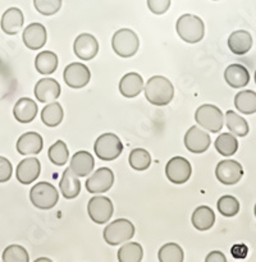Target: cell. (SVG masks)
Listing matches in <instances>:
<instances>
[{
	"label": "cell",
	"instance_id": "cell-1",
	"mask_svg": "<svg viewBox=\"0 0 256 262\" xmlns=\"http://www.w3.org/2000/svg\"><path fill=\"white\" fill-rule=\"evenodd\" d=\"M145 96L155 106H165L173 100L174 87L166 77L153 76L143 86Z\"/></svg>",
	"mask_w": 256,
	"mask_h": 262
},
{
	"label": "cell",
	"instance_id": "cell-2",
	"mask_svg": "<svg viewBox=\"0 0 256 262\" xmlns=\"http://www.w3.org/2000/svg\"><path fill=\"white\" fill-rule=\"evenodd\" d=\"M176 31L184 42L197 43L204 38L205 25L200 17L186 13L177 19Z\"/></svg>",
	"mask_w": 256,
	"mask_h": 262
},
{
	"label": "cell",
	"instance_id": "cell-3",
	"mask_svg": "<svg viewBox=\"0 0 256 262\" xmlns=\"http://www.w3.org/2000/svg\"><path fill=\"white\" fill-rule=\"evenodd\" d=\"M135 232V225L130 220L117 219L105 227L102 237L109 246H118L132 239Z\"/></svg>",
	"mask_w": 256,
	"mask_h": 262
},
{
	"label": "cell",
	"instance_id": "cell-4",
	"mask_svg": "<svg viewBox=\"0 0 256 262\" xmlns=\"http://www.w3.org/2000/svg\"><path fill=\"white\" fill-rule=\"evenodd\" d=\"M195 120L197 124L210 133H218L224 124V115L222 110L212 104H204L197 107L195 113Z\"/></svg>",
	"mask_w": 256,
	"mask_h": 262
},
{
	"label": "cell",
	"instance_id": "cell-5",
	"mask_svg": "<svg viewBox=\"0 0 256 262\" xmlns=\"http://www.w3.org/2000/svg\"><path fill=\"white\" fill-rule=\"evenodd\" d=\"M112 46L114 53L120 58H131L136 55L140 48V40L138 36L130 28H122L118 30L113 35Z\"/></svg>",
	"mask_w": 256,
	"mask_h": 262
},
{
	"label": "cell",
	"instance_id": "cell-6",
	"mask_svg": "<svg viewBox=\"0 0 256 262\" xmlns=\"http://www.w3.org/2000/svg\"><path fill=\"white\" fill-rule=\"evenodd\" d=\"M30 200L36 209L50 210L58 204L59 193L51 183L38 182L31 188Z\"/></svg>",
	"mask_w": 256,
	"mask_h": 262
},
{
	"label": "cell",
	"instance_id": "cell-7",
	"mask_svg": "<svg viewBox=\"0 0 256 262\" xmlns=\"http://www.w3.org/2000/svg\"><path fill=\"white\" fill-rule=\"evenodd\" d=\"M94 150L100 160L112 161L122 154L123 143L114 133H104L95 141Z\"/></svg>",
	"mask_w": 256,
	"mask_h": 262
},
{
	"label": "cell",
	"instance_id": "cell-8",
	"mask_svg": "<svg viewBox=\"0 0 256 262\" xmlns=\"http://www.w3.org/2000/svg\"><path fill=\"white\" fill-rule=\"evenodd\" d=\"M114 206L110 199L105 196H95L87 204V214L95 224H106L113 216Z\"/></svg>",
	"mask_w": 256,
	"mask_h": 262
},
{
	"label": "cell",
	"instance_id": "cell-9",
	"mask_svg": "<svg viewBox=\"0 0 256 262\" xmlns=\"http://www.w3.org/2000/svg\"><path fill=\"white\" fill-rule=\"evenodd\" d=\"M192 174V166L187 159L174 156L166 163L165 176L169 182L174 184H183L188 182Z\"/></svg>",
	"mask_w": 256,
	"mask_h": 262
},
{
	"label": "cell",
	"instance_id": "cell-10",
	"mask_svg": "<svg viewBox=\"0 0 256 262\" xmlns=\"http://www.w3.org/2000/svg\"><path fill=\"white\" fill-rule=\"evenodd\" d=\"M215 176L218 181L224 186H234L243 177L242 165L232 159L222 160L215 168Z\"/></svg>",
	"mask_w": 256,
	"mask_h": 262
},
{
	"label": "cell",
	"instance_id": "cell-11",
	"mask_svg": "<svg viewBox=\"0 0 256 262\" xmlns=\"http://www.w3.org/2000/svg\"><path fill=\"white\" fill-rule=\"evenodd\" d=\"M211 145V138L207 132H205L201 127L189 128L184 135V146L192 154H202L207 151Z\"/></svg>",
	"mask_w": 256,
	"mask_h": 262
},
{
	"label": "cell",
	"instance_id": "cell-12",
	"mask_svg": "<svg viewBox=\"0 0 256 262\" xmlns=\"http://www.w3.org/2000/svg\"><path fill=\"white\" fill-rule=\"evenodd\" d=\"M63 78L67 86L77 90L89 84L90 79H91V73L83 63H71L64 69Z\"/></svg>",
	"mask_w": 256,
	"mask_h": 262
},
{
	"label": "cell",
	"instance_id": "cell-13",
	"mask_svg": "<svg viewBox=\"0 0 256 262\" xmlns=\"http://www.w3.org/2000/svg\"><path fill=\"white\" fill-rule=\"evenodd\" d=\"M114 184V173L109 168H99L86 181L87 192L99 194L108 192Z\"/></svg>",
	"mask_w": 256,
	"mask_h": 262
},
{
	"label": "cell",
	"instance_id": "cell-14",
	"mask_svg": "<svg viewBox=\"0 0 256 262\" xmlns=\"http://www.w3.org/2000/svg\"><path fill=\"white\" fill-rule=\"evenodd\" d=\"M73 51L81 60H91L99 53V42L91 33H81L74 40Z\"/></svg>",
	"mask_w": 256,
	"mask_h": 262
},
{
	"label": "cell",
	"instance_id": "cell-15",
	"mask_svg": "<svg viewBox=\"0 0 256 262\" xmlns=\"http://www.w3.org/2000/svg\"><path fill=\"white\" fill-rule=\"evenodd\" d=\"M41 173V164L37 158H26L18 164L15 169V178L19 183L27 184L33 183Z\"/></svg>",
	"mask_w": 256,
	"mask_h": 262
},
{
	"label": "cell",
	"instance_id": "cell-16",
	"mask_svg": "<svg viewBox=\"0 0 256 262\" xmlns=\"http://www.w3.org/2000/svg\"><path fill=\"white\" fill-rule=\"evenodd\" d=\"M22 40L26 48H28L30 50L41 49L48 41V32H46L45 26L37 22L28 25L23 31Z\"/></svg>",
	"mask_w": 256,
	"mask_h": 262
},
{
	"label": "cell",
	"instance_id": "cell-17",
	"mask_svg": "<svg viewBox=\"0 0 256 262\" xmlns=\"http://www.w3.org/2000/svg\"><path fill=\"white\" fill-rule=\"evenodd\" d=\"M60 84L54 78H42L36 83L35 96L40 102H53L60 96Z\"/></svg>",
	"mask_w": 256,
	"mask_h": 262
},
{
	"label": "cell",
	"instance_id": "cell-18",
	"mask_svg": "<svg viewBox=\"0 0 256 262\" xmlns=\"http://www.w3.org/2000/svg\"><path fill=\"white\" fill-rule=\"evenodd\" d=\"M44 147V140L38 133L36 132H26L18 138L17 148L18 154L23 156L28 155H37L41 152Z\"/></svg>",
	"mask_w": 256,
	"mask_h": 262
},
{
	"label": "cell",
	"instance_id": "cell-19",
	"mask_svg": "<svg viewBox=\"0 0 256 262\" xmlns=\"http://www.w3.org/2000/svg\"><path fill=\"white\" fill-rule=\"evenodd\" d=\"M25 23V15L19 8L12 7L4 12L2 17V30L4 31L7 35H17L23 27Z\"/></svg>",
	"mask_w": 256,
	"mask_h": 262
},
{
	"label": "cell",
	"instance_id": "cell-20",
	"mask_svg": "<svg viewBox=\"0 0 256 262\" xmlns=\"http://www.w3.org/2000/svg\"><path fill=\"white\" fill-rule=\"evenodd\" d=\"M143 86L145 84H143L142 77L136 72H130L120 78L119 92L122 96L127 97V99H133L141 94Z\"/></svg>",
	"mask_w": 256,
	"mask_h": 262
},
{
	"label": "cell",
	"instance_id": "cell-21",
	"mask_svg": "<svg viewBox=\"0 0 256 262\" xmlns=\"http://www.w3.org/2000/svg\"><path fill=\"white\" fill-rule=\"evenodd\" d=\"M228 48L234 55H245L252 48V36L248 31H234L228 37Z\"/></svg>",
	"mask_w": 256,
	"mask_h": 262
},
{
	"label": "cell",
	"instance_id": "cell-22",
	"mask_svg": "<svg viewBox=\"0 0 256 262\" xmlns=\"http://www.w3.org/2000/svg\"><path fill=\"white\" fill-rule=\"evenodd\" d=\"M37 104L33 101L30 97H22L15 102L14 107H13V115H14L15 120L23 124L31 123L37 115Z\"/></svg>",
	"mask_w": 256,
	"mask_h": 262
},
{
	"label": "cell",
	"instance_id": "cell-23",
	"mask_svg": "<svg viewBox=\"0 0 256 262\" xmlns=\"http://www.w3.org/2000/svg\"><path fill=\"white\" fill-rule=\"evenodd\" d=\"M224 79L228 86L233 89H242L250 82V73L242 64H230L225 68Z\"/></svg>",
	"mask_w": 256,
	"mask_h": 262
},
{
	"label": "cell",
	"instance_id": "cell-24",
	"mask_svg": "<svg viewBox=\"0 0 256 262\" xmlns=\"http://www.w3.org/2000/svg\"><path fill=\"white\" fill-rule=\"evenodd\" d=\"M69 168L78 178H83L94 170L95 160L91 154L87 152V151H78L71 159Z\"/></svg>",
	"mask_w": 256,
	"mask_h": 262
},
{
	"label": "cell",
	"instance_id": "cell-25",
	"mask_svg": "<svg viewBox=\"0 0 256 262\" xmlns=\"http://www.w3.org/2000/svg\"><path fill=\"white\" fill-rule=\"evenodd\" d=\"M59 188H60L64 199L67 200L76 199L81 192V182H79L78 177L71 170V168H67L63 171V176L59 182Z\"/></svg>",
	"mask_w": 256,
	"mask_h": 262
},
{
	"label": "cell",
	"instance_id": "cell-26",
	"mask_svg": "<svg viewBox=\"0 0 256 262\" xmlns=\"http://www.w3.org/2000/svg\"><path fill=\"white\" fill-rule=\"evenodd\" d=\"M191 223L195 229L200 232L211 229L215 223V214L209 206H199L191 216Z\"/></svg>",
	"mask_w": 256,
	"mask_h": 262
},
{
	"label": "cell",
	"instance_id": "cell-27",
	"mask_svg": "<svg viewBox=\"0 0 256 262\" xmlns=\"http://www.w3.org/2000/svg\"><path fill=\"white\" fill-rule=\"evenodd\" d=\"M58 55L53 51H41L35 59V68L42 76H50L58 68Z\"/></svg>",
	"mask_w": 256,
	"mask_h": 262
},
{
	"label": "cell",
	"instance_id": "cell-28",
	"mask_svg": "<svg viewBox=\"0 0 256 262\" xmlns=\"http://www.w3.org/2000/svg\"><path fill=\"white\" fill-rule=\"evenodd\" d=\"M225 125L228 127L230 133H233L237 137H246L250 132V127H248L247 120L243 117L238 115L237 113L233 110H228L224 115Z\"/></svg>",
	"mask_w": 256,
	"mask_h": 262
},
{
	"label": "cell",
	"instance_id": "cell-29",
	"mask_svg": "<svg viewBox=\"0 0 256 262\" xmlns=\"http://www.w3.org/2000/svg\"><path fill=\"white\" fill-rule=\"evenodd\" d=\"M234 106L245 115L256 113V92L252 90H243L234 96Z\"/></svg>",
	"mask_w": 256,
	"mask_h": 262
},
{
	"label": "cell",
	"instance_id": "cell-30",
	"mask_svg": "<svg viewBox=\"0 0 256 262\" xmlns=\"http://www.w3.org/2000/svg\"><path fill=\"white\" fill-rule=\"evenodd\" d=\"M64 118V110L59 102H50L41 112V120L46 127H58Z\"/></svg>",
	"mask_w": 256,
	"mask_h": 262
},
{
	"label": "cell",
	"instance_id": "cell-31",
	"mask_svg": "<svg viewBox=\"0 0 256 262\" xmlns=\"http://www.w3.org/2000/svg\"><path fill=\"white\" fill-rule=\"evenodd\" d=\"M215 148L224 158H230L238 150V140L233 133H222L215 141Z\"/></svg>",
	"mask_w": 256,
	"mask_h": 262
},
{
	"label": "cell",
	"instance_id": "cell-32",
	"mask_svg": "<svg viewBox=\"0 0 256 262\" xmlns=\"http://www.w3.org/2000/svg\"><path fill=\"white\" fill-rule=\"evenodd\" d=\"M118 261L119 262H140L143 258V250L140 243L128 242L118 250Z\"/></svg>",
	"mask_w": 256,
	"mask_h": 262
},
{
	"label": "cell",
	"instance_id": "cell-33",
	"mask_svg": "<svg viewBox=\"0 0 256 262\" xmlns=\"http://www.w3.org/2000/svg\"><path fill=\"white\" fill-rule=\"evenodd\" d=\"M49 160L56 166H64L69 159V150L64 141H56L55 143L49 147L48 151Z\"/></svg>",
	"mask_w": 256,
	"mask_h": 262
},
{
	"label": "cell",
	"instance_id": "cell-34",
	"mask_svg": "<svg viewBox=\"0 0 256 262\" xmlns=\"http://www.w3.org/2000/svg\"><path fill=\"white\" fill-rule=\"evenodd\" d=\"M128 163L132 169L137 171H143L150 166L151 164V155L145 148H133L128 158Z\"/></svg>",
	"mask_w": 256,
	"mask_h": 262
},
{
	"label": "cell",
	"instance_id": "cell-35",
	"mask_svg": "<svg viewBox=\"0 0 256 262\" xmlns=\"http://www.w3.org/2000/svg\"><path fill=\"white\" fill-rule=\"evenodd\" d=\"M158 260L160 262H182L184 260L183 250L177 243H166L159 250Z\"/></svg>",
	"mask_w": 256,
	"mask_h": 262
},
{
	"label": "cell",
	"instance_id": "cell-36",
	"mask_svg": "<svg viewBox=\"0 0 256 262\" xmlns=\"http://www.w3.org/2000/svg\"><path fill=\"white\" fill-rule=\"evenodd\" d=\"M217 209L224 217H233L240 212V202L230 194L222 196L217 202Z\"/></svg>",
	"mask_w": 256,
	"mask_h": 262
},
{
	"label": "cell",
	"instance_id": "cell-37",
	"mask_svg": "<svg viewBox=\"0 0 256 262\" xmlns=\"http://www.w3.org/2000/svg\"><path fill=\"white\" fill-rule=\"evenodd\" d=\"M2 260L4 262H28L30 256L22 246L10 245L3 252Z\"/></svg>",
	"mask_w": 256,
	"mask_h": 262
},
{
	"label": "cell",
	"instance_id": "cell-38",
	"mask_svg": "<svg viewBox=\"0 0 256 262\" xmlns=\"http://www.w3.org/2000/svg\"><path fill=\"white\" fill-rule=\"evenodd\" d=\"M33 7L40 14L54 15L60 10L61 0H33Z\"/></svg>",
	"mask_w": 256,
	"mask_h": 262
},
{
	"label": "cell",
	"instance_id": "cell-39",
	"mask_svg": "<svg viewBox=\"0 0 256 262\" xmlns=\"http://www.w3.org/2000/svg\"><path fill=\"white\" fill-rule=\"evenodd\" d=\"M172 0H147V8L151 13L161 15L168 12Z\"/></svg>",
	"mask_w": 256,
	"mask_h": 262
},
{
	"label": "cell",
	"instance_id": "cell-40",
	"mask_svg": "<svg viewBox=\"0 0 256 262\" xmlns=\"http://www.w3.org/2000/svg\"><path fill=\"white\" fill-rule=\"evenodd\" d=\"M13 166L12 163L4 156H0V183H5L12 178Z\"/></svg>",
	"mask_w": 256,
	"mask_h": 262
},
{
	"label": "cell",
	"instance_id": "cell-41",
	"mask_svg": "<svg viewBox=\"0 0 256 262\" xmlns=\"http://www.w3.org/2000/svg\"><path fill=\"white\" fill-rule=\"evenodd\" d=\"M205 261L206 262H227L228 260H227V257H225V256L220 252V251H212V252H210L209 255L206 256Z\"/></svg>",
	"mask_w": 256,
	"mask_h": 262
},
{
	"label": "cell",
	"instance_id": "cell-42",
	"mask_svg": "<svg viewBox=\"0 0 256 262\" xmlns=\"http://www.w3.org/2000/svg\"><path fill=\"white\" fill-rule=\"evenodd\" d=\"M51 262V260L50 258H48V257H40V258H37V260H36V262Z\"/></svg>",
	"mask_w": 256,
	"mask_h": 262
},
{
	"label": "cell",
	"instance_id": "cell-43",
	"mask_svg": "<svg viewBox=\"0 0 256 262\" xmlns=\"http://www.w3.org/2000/svg\"><path fill=\"white\" fill-rule=\"evenodd\" d=\"M253 212H255V216H256V205H255V209H253Z\"/></svg>",
	"mask_w": 256,
	"mask_h": 262
},
{
	"label": "cell",
	"instance_id": "cell-44",
	"mask_svg": "<svg viewBox=\"0 0 256 262\" xmlns=\"http://www.w3.org/2000/svg\"><path fill=\"white\" fill-rule=\"evenodd\" d=\"M255 83H256V71H255Z\"/></svg>",
	"mask_w": 256,
	"mask_h": 262
},
{
	"label": "cell",
	"instance_id": "cell-45",
	"mask_svg": "<svg viewBox=\"0 0 256 262\" xmlns=\"http://www.w3.org/2000/svg\"><path fill=\"white\" fill-rule=\"evenodd\" d=\"M214 2H218V0H214Z\"/></svg>",
	"mask_w": 256,
	"mask_h": 262
}]
</instances>
